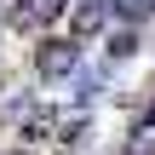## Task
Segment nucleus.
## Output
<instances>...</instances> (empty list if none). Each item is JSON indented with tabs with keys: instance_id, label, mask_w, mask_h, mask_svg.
Instances as JSON below:
<instances>
[{
	"instance_id": "nucleus-1",
	"label": "nucleus",
	"mask_w": 155,
	"mask_h": 155,
	"mask_svg": "<svg viewBox=\"0 0 155 155\" xmlns=\"http://www.w3.org/2000/svg\"><path fill=\"white\" fill-rule=\"evenodd\" d=\"M81 58H86L81 40H69V35H46V40H35V52H29V75H35V86H58V92H69L75 75L86 69Z\"/></svg>"
},
{
	"instance_id": "nucleus-2",
	"label": "nucleus",
	"mask_w": 155,
	"mask_h": 155,
	"mask_svg": "<svg viewBox=\"0 0 155 155\" xmlns=\"http://www.w3.org/2000/svg\"><path fill=\"white\" fill-rule=\"evenodd\" d=\"M109 29H115L109 0H81V6L69 12V29H63V35H69V40H81V46H92V40L104 46V35H109Z\"/></svg>"
},
{
	"instance_id": "nucleus-3",
	"label": "nucleus",
	"mask_w": 155,
	"mask_h": 155,
	"mask_svg": "<svg viewBox=\"0 0 155 155\" xmlns=\"http://www.w3.org/2000/svg\"><path fill=\"white\" fill-rule=\"evenodd\" d=\"M40 104H46V98H40L35 86H6V92H0V132H23V127L40 115Z\"/></svg>"
},
{
	"instance_id": "nucleus-4",
	"label": "nucleus",
	"mask_w": 155,
	"mask_h": 155,
	"mask_svg": "<svg viewBox=\"0 0 155 155\" xmlns=\"http://www.w3.org/2000/svg\"><path fill=\"white\" fill-rule=\"evenodd\" d=\"M0 35H23V40H40V35H46L40 0H6V6H0Z\"/></svg>"
},
{
	"instance_id": "nucleus-5",
	"label": "nucleus",
	"mask_w": 155,
	"mask_h": 155,
	"mask_svg": "<svg viewBox=\"0 0 155 155\" xmlns=\"http://www.w3.org/2000/svg\"><path fill=\"white\" fill-rule=\"evenodd\" d=\"M138 52H144V29H121V23H115V29L104 35V63H109V69L132 63Z\"/></svg>"
},
{
	"instance_id": "nucleus-6",
	"label": "nucleus",
	"mask_w": 155,
	"mask_h": 155,
	"mask_svg": "<svg viewBox=\"0 0 155 155\" xmlns=\"http://www.w3.org/2000/svg\"><path fill=\"white\" fill-rule=\"evenodd\" d=\"M109 17L121 29H150L155 23V0H109Z\"/></svg>"
},
{
	"instance_id": "nucleus-7",
	"label": "nucleus",
	"mask_w": 155,
	"mask_h": 155,
	"mask_svg": "<svg viewBox=\"0 0 155 155\" xmlns=\"http://www.w3.org/2000/svg\"><path fill=\"white\" fill-rule=\"evenodd\" d=\"M121 155H155V121H132L121 138Z\"/></svg>"
},
{
	"instance_id": "nucleus-8",
	"label": "nucleus",
	"mask_w": 155,
	"mask_h": 155,
	"mask_svg": "<svg viewBox=\"0 0 155 155\" xmlns=\"http://www.w3.org/2000/svg\"><path fill=\"white\" fill-rule=\"evenodd\" d=\"M75 6H81V0H75Z\"/></svg>"
}]
</instances>
